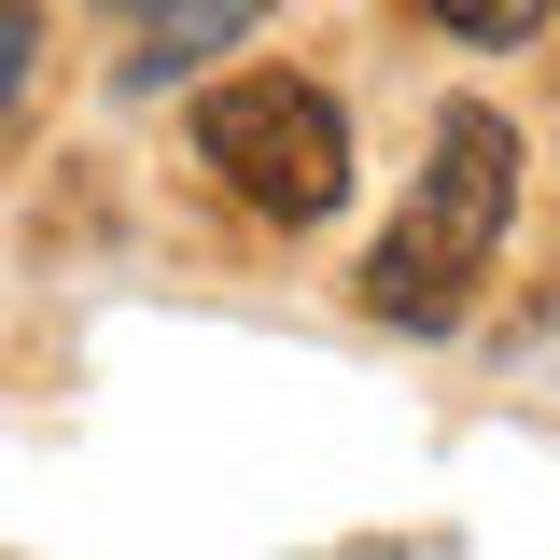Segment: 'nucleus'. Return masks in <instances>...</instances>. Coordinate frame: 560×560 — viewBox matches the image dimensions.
I'll list each match as a JSON object with an SVG mask.
<instances>
[{
    "label": "nucleus",
    "instance_id": "f257e3e1",
    "mask_svg": "<svg viewBox=\"0 0 560 560\" xmlns=\"http://www.w3.org/2000/svg\"><path fill=\"white\" fill-rule=\"evenodd\" d=\"M504 210H518V127H504L490 98L434 113V154H420L407 210H393V238L364 253V308L407 323V337L463 323V294H477L490 253H504Z\"/></svg>",
    "mask_w": 560,
    "mask_h": 560
},
{
    "label": "nucleus",
    "instance_id": "f03ea898",
    "mask_svg": "<svg viewBox=\"0 0 560 560\" xmlns=\"http://www.w3.org/2000/svg\"><path fill=\"white\" fill-rule=\"evenodd\" d=\"M197 168H224V197L267 210V224H323V210L350 197V127H337L323 84L238 70V84L197 98Z\"/></svg>",
    "mask_w": 560,
    "mask_h": 560
},
{
    "label": "nucleus",
    "instance_id": "7ed1b4c3",
    "mask_svg": "<svg viewBox=\"0 0 560 560\" xmlns=\"http://www.w3.org/2000/svg\"><path fill=\"white\" fill-rule=\"evenodd\" d=\"M267 0H168L154 14V43H140V70H183V57H210V43H238Z\"/></svg>",
    "mask_w": 560,
    "mask_h": 560
},
{
    "label": "nucleus",
    "instance_id": "20e7f679",
    "mask_svg": "<svg viewBox=\"0 0 560 560\" xmlns=\"http://www.w3.org/2000/svg\"><path fill=\"white\" fill-rule=\"evenodd\" d=\"M547 0H434V28H463V43H518Z\"/></svg>",
    "mask_w": 560,
    "mask_h": 560
},
{
    "label": "nucleus",
    "instance_id": "39448f33",
    "mask_svg": "<svg viewBox=\"0 0 560 560\" xmlns=\"http://www.w3.org/2000/svg\"><path fill=\"white\" fill-rule=\"evenodd\" d=\"M28 43H43V14L0 0V127H14V98H28Z\"/></svg>",
    "mask_w": 560,
    "mask_h": 560
}]
</instances>
